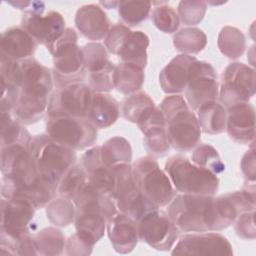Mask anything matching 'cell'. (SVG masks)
I'll return each mask as SVG.
<instances>
[{"label": "cell", "mask_w": 256, "mask_h": 256, "mask_svg": "<svg viewBox=\"0 0 256 256\" xmlns=\"http://www.w3.org/2000/svg\"><path fill=\"white\" fill-rule=\"evenodd\" d=\"M21 85L13 116L23 125L39 121L47 112L54 81L52 71L33 57L19 61Z\"/></svg>", "instance_id": "6da1fadb"}, {"label": "cell", "mask_w": 256, "mask_h": 256, "mask_svg": "<svg viewBox=\"0 0 256 256\" xmlns=\"http://www.w3.org/2000/svg\"><path fill=\"white\" fill-rule=\"evenodd\" d=\"M73 202L76 206V232L96 244L104 236L108 220L118 211L114 200L88 182Z\"/></svg>", "instance_id": "7a4b0ae2"}, {"label": "cell", "mask_w": 256, "mask_h": 256, "mask_svg": "<svg viewBox=\"0 0 256 256\" xmlns=\"http://www.w3.org/2000/svg\"><path fill=\"white\" fill-rule=\"evenodd\" d=\"M166 121V131L170 145L180 152L194 149L201 139V128L197 116L179 94L165 97L161 104Z\"/></svg>", "instance_id": "3957f363"}, {"label": "cell", "mask_w": 256, "mask_h": 256, "mask_svg": "<svg viewBox=\"0 0 256 256\" xmlns=\"http://www.w3.org/2000/svg\"><path fill=\"white\" fill-rule=\"evenodd\" d=\"M29 151L39 176L57 190L64 174L75 165L77 156L72 150L47 134L32 136Z\"/></svg>", "instance_id": "277c9868"}, {"label": "cell", "mask_w": 256, "mask_h": 256, "mask_svg": "<svg viewBox=\"0 0 256 256\" xmlns=\"http://www.w3.org/2000/svg\"><path fill=\"white\" fill-rule=\"evenodd\" d=\"M77 41L76 31L66 28L59 38L46 46L53 56L52 75L57 88L82 83L86 77L83 52Z\"/></svg>", "instance_id": "5b68a950"}, {"label": "cell", "mask_w": 256, "mask_h": 256, "mask_svg": "<svg viewBox=\"0 0 256 256\" xmlns=\"http://www.w3.org/2000/svg\"><path fill=\"white\" fill-rule=\"evenodd\" d=\"M165 172L174 189L182 194L214 196L219 178L181 155L171 156L165 163Z\"/></svg>", "instance_id": "8992f818"}, {"label": "cell", "mask_w": 256, "mask_h": 256, "mask_svg": "<svg viewBox=\"0 0 256 256\" xmlns=\"http://www.w3.org/2000/svg\"><path fill=\"white\" fill-rule=\"evenodd\" d=\"M214 196L176 194L167 214L180 232L210 231V210Z\"/></svg>", "instance_id": "52a82bcc"}, {"label": "cell", "mask_w": 256, "mask_h": 256, "mask_svg": "<svg viewBox=\"0 0 256 256\" xmlns=\"http://www.w3.org/2000/svg\"><path fill=\"white\" fill-rule=\"evenodd\" d=\"M132 173L141 193L157 208L167 206L176 195L167 173L153 157L145 156L136 160Z\"/></svg>", "instance_id": "ba28073f"}, {"label": "cell", "mask_w": 256, "mask_h": 256, "mask_svg": "<svg viewBox=\"0 0 256 256\" xmlns=\"http://www.w3.org/2000/svg\"><path fill=\"white\" fill-rule=\"evenodd\" d=\"M97 129L85 117H53L46 122V134L75 151L93 146L98 138Z\"/></svg>", "instance_id": "9c48e42d"}, {"label": "cell", "mask_w": 256, "mask_h": 256, "mask_svg": "<svg viewBox=\"0 0 256 256\" xmlns=\"http://www.w3.org/2000/svg\"><path fill=\"white\" fill-rule=\"evenodd\" d=\"M113 168L116 174L113 200L119 212L137 221L147 212L157 208L141 193L134 180L130 163L119 164Z\"/></svg>", "instance_id": "30bf717a"}, {"label": "cell", "mask_w": 256, "mask_h": 256, "mask_svg": "<svg viewBox=\"0 0 256 256\" xmlns=\"http://www.w3.org/2000/svg\"><path fill=\"white\" fill-rule=\"evenodd\" d=\"M255 186L214 197L210 210V231L223 230L234 223L243 212L255 210Z\"/></svg>", "instance_id": "8fae6325"}, {"label": "cell", "mask_w": 256, "mask_h": 256, "mask_svg": "<svg viewBox=\"0 0 256 256\" xmlns=\"http://www.w3.org/2000/svg\"><path fill=\"white\" fill-rule=\"evenodd\" d=\"M255 95V70L241 62L229 64L223 72L219 89L220 103L230 106L249 102Z\"/></svg>", "instance_id": "7c38bea8"}, {"label": "cell", "mask_w": 256, "mask_h": 256, "mask_svg": "<svg viewBox=\"0 0 256 256\" xmlns=\"http://www.w3.org/2000/svg\"><path fill=\"white\" fill-rule=\"evenodd\" d=\"M136 222L139 240L156 250L168 251L172 249L179 237V229L167 212L159 208L147 212Z\"/></svg>", "instance_id": "4fadbf2b"}, {"label": "cell", "mask_w": 256, "mask_h": 256, "mask_svg": "<svg viewBox=\"0 0 256 256\" xmlns=\"http://www.w3.org/2000/svg\"><path fill=\"white\" fill-rule=\"evenodd\" d=\"M93 91L84 83L57 88L49 98L47 118L85 117L91 104Z\"/></svg>", "instance_id": "5bb4252c"}, {"label": "cell", "mask_w": 256, "mask_h": 256, "mask_svg": "<svg viewBox=\"0 0 256 256\" xmlns=\"http://www.w3.org/2000/svg\"><path fill=\"white\" fill-rule=\"evenodd\" d=\"M184 93L185 100L192 110H197L206 102L217 100L219 83L214 67L206 61L196 59L189 68Z\"/></svg>", "instance_id": "9a60e30c"}, {"label": "cell", "mask_w": 256, "mask_h": 256, "mask_svg": "<svg viewBox=\"0 0 256 256\" xmlns=\"http://www.w3.org/2000/svg\"><path fill=\"white\" fill-rule=\"evenodd\" d=\"M56 193L57 190L39 175L21 179L2 177L1 180L2 197L25 201L36 210L46 207Z\"/></svg>", "instance_id": "2e32d148"}, {"label": "cell", "mask_w": 256, "mask_h": 256, "mask_svg": "<svg viewBox=\"0 0 256 256\" xmlns=\"http://www.w3.org/2000/svg\"><path fill=\"white\" fill-rule=\"evenodd\" d=\"M172 255H220L231 256L233 249L222 234L206 231L179 236L173 246Z\"/></svg>", "instance_id": "e0dca14e"}, {"label": "cell", "mask_w": 256, "mask_h": 256, "mask_svg": "<svg viewBox=\"0 0 256 256\" xmlns=\"http://www.w3.org/2000/svg\"><path fill=\"white\" fill-rule=\"evenodd\" d=\"M35 211L36 209L25 201L2 197L0 237L15 240L30 234Z\"/></svg>", "instance_id": "ac0fdd59"}, {"label": "cell", "mask_w": 256, "mask_h": 256, "mask_svg": "<svg viewBox=\"0 0 256 256\" xmlns=\"http://www.w3.org/2000/svg\"><path fill=\"white\" fill-rule=\"evenodd\" d=\"M21 27L37 44L48 46L65 31V20L57 11L33 12L25 11L21 19Z\"/></svg>", "instance_id": "d6986e66"}, {"label": "cell", "mask_w": 256, "mask_h": 256, "mask_svg": "<svg viewBox=\"0 0 256 256\" xmlns=\"http://www.w3.org/2000/svg\"><path fill=\"white\" fill-rule=\"evenodd\" d=\"M81 166L85 170L88 182L97 191L113 199L116 174L113 167L105 165L100 158V146L89 148L82 155Z\"/></svg>", "instance_id": "ffe728a7"}, {"label": "cell", "mask_w": 256, "mask_h": 256, "mask_svg": "<svg viewBox=\"0 0 256 256\" xmlns=\"http://www.w3.org/2000/svg\"><path fill=\"white\" fill-rule=\"evenodd\" d=\"M226 131L229 137L243 145L253 144L255 138V109L250 102L226 108Z\"/></svg>", "instance_id": "44dd1931"}, {"label": "cell", "mask_w": 256, "mask_h": 256, "mask_svg": "<svg viewBox=\"0 0 256 256\" xmlns=\"http://www.w3.org/2000/svg\"><path fill=\"white\" fill-rule=\"evenodd\" d=\"M143 133V143L146 151L154 156H164L170 149L166 121L159 107H155L142 121L138 124Z\"/></svg>", "instance_id": "7402d4cb"}, {"label": "cell", "mask_w": 256, "mask_h": 256, "mask_svg": "<svg viewBox=\"0 0 256 256\" xmlns=\"http://www.w3.org/2000/svg\"><path fill=\"white\" fill-rule=\"evenodd\" d=\"M1 173L2 177L11 179L39 175L29 151V145L16 144L1 148Z\"/></svg>", "instance_id": "603a6c76"}, {"label": "cell", "mask_w": 256, "mask_h": 256, "mask_svg": "<svg viewBox=\"0 0 256 256\" xmlns=\"http://www.w3.org/2000/svg\"><path fill=\"white\" fill-rule=\"evenodd\" d=\"M106 231L114 250L120 254L133 251L139 241L137 222L119 211L108 220Z\"/></svg>", "instance_id": "cb8c5ba5"}, {"label": "cell", "mask_w": 256, "mask_h": 256, "mask_svg": "<svg viewBox=\"0 0 256 256\" xmlns=\"http://www.w3.org/2000/svg\"><path fill=\"white\" fill-rule=\"evenodd\" d=\"M75 25L85 38L94 42L105 39L110 29L106 13L96 4L83 5L78 9L75 15Z\"/></svg>", "instance_id": "d4e9b609"}, {"label": "cell", "mask_w": 256, "mask_h": 256, "mask_svg": "<svg viewBox=\"0 0 256 256\" xmlns=\"http://www.w3.org/2000/svg\"><path fill=\"white\" fill-rule=\"evenodd\" d=\"M196 60L194 56L180 54L174 57L160 72L159 84L167 94H180L184 92L191 64Z\"/></svg>", "instance_id": "484cf974"}, {"label": "cell", "mask_w": 256, "mask_h": 256, "mask_svg": "<svg viewBox=\"0 0 256 256\" xmlns=\"http://www.w3.org/2000/svg\"><path fill=\"white\" fill-rule=\"evenodd\" d=\"M36 47L35 40L22 27L9 28L1 35V56L7 59L21 61L31 58Z\"/></svg>", "instance_id": "4316f807"}, {"label": "cell", "mask_w": 256, "mask_h": 256, "mask_svg": "<svg viewBox=\"0 0 256 256\" xmlns=\"http://www.w3.org/2000/svg\"><path fill=\"white\" fill-rule=\"evenodd\" d=\"M1 74V112H12L20 92L21 69L19 61H13L1 56L0 61Z\"/></svg>", "instance_id": "83f0119b"}, {"label": "cell", "mask_w": 256, "mask_h": 256, "mask_svg": "<svg viewBox=\"0 0 256 256\" xmlns=\"http://www.w3.org/2000/svg\"><path fill=\"white\" fill-rule=\"evenodd\" d=\"M120 113L118 101L108 93L93 92L87 119L98 129L113 125Z\"/></svg>", "instance_id": "f1b7e54d"}, {"label": "cell", "mask_w": 256, "mask_h": 256, "mask_svg": "<svg viewBox=\"0 0 256 256\" xmlns=\"http://www.w3.org/2000/svg\"><path fill=\"white\" fill-rule=\"evenodd\" d=\"M149 46L148 36L138 30L131 31L123 42L117 56L122 62L145 68L147 65V49Z\"/></svg>", "instance_id": "f546056e"}, {"label": "cell", "mask_w": 256, "mask_h": 256, "mask_svg": "<svg viewBox=\"0 0 256 256\" xmlns=\"http://www.w3.org/2000/svg\"><path fill=\"white\" fill-rule=\"evenodd\" d=\"M196 111L201 131L211 135L225 131L227 110L220 102L217 100L206 102Z\"/></svg>", "instance_id": "4dcf8cb0"}, {"label": "cell", "mask_w": 256, "mask_h": 256, "mask_svg": "<svg viewBox=\"0 0 256 256\" xmlns=\"http://www.w3.org/2000/svg\"><path fill=\"white\" fill-rule=\"evenodd\" d=\"M144 79V69L137 65L125 62L115 65L113 73L114 88L125 95L138 92L143 86Z\"/></svg>", "instance_id": "1f68e13d"}, {"label": "cell", "mask_w": 256, "mask_h": 256, "mask_svg": "<svg viewBox=\"0 0 256 256\" xmlns=\"http://www.w3.org/2000/svg\"><path fill=\"white\" fill-rule=\"evenodd\" d=\"M100 158L102 162L109 167L130 163L132 160L131 145L129 141L123 137H112L100 146Z\"/></svg>", "instance_id": "d6a6232c"}, {"label": "cell", "mask_w": 256, "mask_h": 256, "mask_svg": "<svg viewBox=\"0 0 256 256\" xmlns=\"http://www.w3.org/2000/svg\"><path fill=\"white\" fill-rule=\"evenodd\" d=\"M155 107L154 101L147 93L138 91L128 95V97L123 100L121 105V113L127 121L138 124Z\"/></svg>", "instance_id": "836d02e7"}, {"label": "cell", "mask_w": 256, "mask_h": 256, "mask_svg": "<svg viewBox=\"0 0 256 256\" xmlns=\"http://www.w3.org/2000/svg\"><path fill=\"white\" fill-rule=\"evenodd\" d=\"M1 148L16 144L29 145L32 136L11 112H1Z\"/></svg>", "instance_id": "e575fe53"}, {"label": "cell", "mask_w": 256, "mask_h": 256, "mask_svg": "<svg viewBox=\"0 0 256 256\" xmlns=\"http://www.w3.org/2000/svg\"><path fill=\"white\" fill-rule=\"evenodd\" d=\"M34 242L38 255L54 256L63 253L65 237L63 233L54 227H46L38 231L34 236Z\"/></svg>", "instance_id": "d590c367"}, {"label": "cell", "mask_w": 256, "mask_h": 256, "mask_svg": "<svg viewBox=\"0 0 256 256\" xmlns=\"http://www.w3.org/2000/svg\"><path fill=\"white\" fill-rule=\"evenodd\" d=\"M217 45L224 56L229 59H237L245 51L246 40L241 30L236 27L225 26L219 32Z\"/></svg>", "instance_id": "8d00e7d4"}, {"label": "cell", "mask_w": 256, "mask_h": 256, "mask_svg": "<svg viewBox=\"0 0 256 256\" xmlns=\"http://www.w3.org/2000/svg\"><path fill=\"white\" fill-rule=\"evenodd\" d=\"M207 44L206 34L199 28L187 27L179 30L173 36L174 47L183 54H197Z\"/></svg>", "instance_id": "74e56055"}, {"label": "cell", "mask_w": 256, "mask_h": 256, "mask_svg": "<svg viewBox=\"0 0 256 256\" xmlns=\"http://www.w3.org/2000/svg\"><path fill=\"white\" fill-rule=\"evenodd\" d=\"M88 183L85 170L80 165H73L61 178L57 187V194L74 201Z\"/></svg>", "instance_id": "f35d334b"}, {"label": "cell", "mask_w": 256, "mask_h": 256, "mask_svg": "<svg viewBox=\"0 0 256 256\" xmlns=\"http://www.w3.org/2000/svg\"><path fill=\"white\" fill-rule=\"evenodd\" d=\"M76 206L70 199L59 196L53 198L46 205V216L51 224L58 227H66L75 220Z\"/></svg>", "instance_id": "ab89813d"}, {"label": "cell", "mask_w": 256, "mask_h": 256, "mask_svg": "<svg viewBox=\"0 0 256 256\" xmlns=\"http://www.w3.org/2000/svg\"><path fill=\"white\" fill-rule=\"evenodd\" d=\"M191 161L197 166L218 175L225 171V164L218 151L210 144L197 145L192 153Z\"/></svg>", "instance_id": "60d3db41"}, {"label": "cell", "mask_w": 256, "mask_h": 256, "mask_svg": "<svg viewBox=\"0 0 256 256\" xmlns=\"http://www.w3.org/2000/svg\"><path fill=\"white\" fill-rule=\"evenodd\" d=\"M152 3L150 1H119L117 8L122 21L128 26H136L147 19Z\"/></svg>", "instance_id": "b9f144b4"}, {"label": "cell", "mask_w": 256, "mask_h": 256, "mask_svg": "<svg viewBox=\"0 0 256 256\" xmlns=\"http://www.w3.org/2000/svg\"><path fill=\"white\" fill-rule=\"evenodd\" d=\"M156 6L152 10V21L162 32L171 34L179 27L180 19L175 9L164 2H154Z\"/></svg>", "instance_id": "7bdbcfd3"}, {"label": "cell", "mask_w": 256, "mask_h": 256, "mask_svg": "<svg viewBox=\"0 0 256 256\" xmlns=\"http://www.w3.org/2000/svg\"><path fill=\"white\" fill-rule=\"evenodd\" d=\"M81 48L83 52L84 66L88 73L100 71L110 62L107 50L101 43L90 42Z\"/></svg>", "instance_id": "ee69618b"}, {"label": "cell", "mask_w": 256, "mask_h": 256, "mask_svg": "<svg viewBox=\"0 0 256 256\" xmlns=\"http://www.w3.org/2000/svg\"><path fill=\"white\" fill-rule=\"evenodd\" d=\"M177 10L179 19L183 24L194 26L203 20L207 10V2L200 0L180 1Z\"/></svg>", "instance_id": "f6af8a7d"}, {"label": "cell", "mask_w": 256, "mask_h": 256, "mask_svg": "<svg viewBox=\"0 0 256 256\" xmlns=\"http://www.w3.org/2000/svg\"><path fill=\"white\" fill-rule=\"evenodd\" d=\"M115 65L110 61L106 67L102 70L88 73V82L89 87L93 92L99 93H107L114 89V81H113V73H114Z\"/></svg>", "instance_id": "bcb514c9"}, {"label": "cell", "mask_w": 256, "mask_h": 256, "mask_svg": "<svg viewBox=\"0 0 256 256\" xmlns=\"http://www.w3.org/2000/svg\"><path fill=\"white\" fill-rule=\"evenodd\" d=\"M131 32L130 28L122 23H116L110 27L105 37V48L112 54L117 55L123 42Z\"/></svg>", "instance_id": "7dc6e473"}, {"label": "cell", "mask_w": 256, "mask_h": 256, "mask_svg": "<svg viewBox=\"0 0 256 256\" xmlns=\"http://www.w3.org/2000/svg\"><path fill=\"white\" fill-rule=\"evenodd\" d=\"M255 210H250L241 213L234 221V229L236 234L243 239L253 240L256 236L255 221H254Z\"/></svg>", "instance_id": "c3c4849f"}, {"label": "cell", "mask_w": 256, "mask_h": 256, "mask_svg": "<svg viewBox=\"0 0 256 256\" xmlns=\"http://www.w3.org/2000/svg\"><path fill=\"white\" fill-rule=\"evenodd\" d=\"M94 245L95 244L91 242L89 239H87L80 233L76 232L67 239L65 244V250L67 255H90L92 253Z\"/></svg>", "instance_id": "681fc988"}, {"label": "cell", "mask_w": 256, "mask_h": 256, "mask_svg": "<svg viewBox=\"0 0 256 256\" xmlns=\"http://www.w3.org/2000/svg\"><path fill=\"white\" fill-rule=\"evenodd\" d=\"M241 171L248 182L254 183L256 177V168H255V148L254 143L251 144V148L246 151L243 155L241 164H240Z\"/></svg>", "instance_id": "f907efd6"}, {"label": "cell", "mask_w": 256, "mask_h": 256, "mask_svg": "<svg viewBox=\"0 0 256 256\" xmlns=\"http://www.w3.org/2000/svg\"><path fill=\"white\" fill-rule=\"evenodd\" d=\"M100 4L104 5V7L108 8V9H111V8H117L118 1H114V2H111V1H107V2H100Z\"/></svg>", "instance_id": "816d5d0a"}]
</instances>
